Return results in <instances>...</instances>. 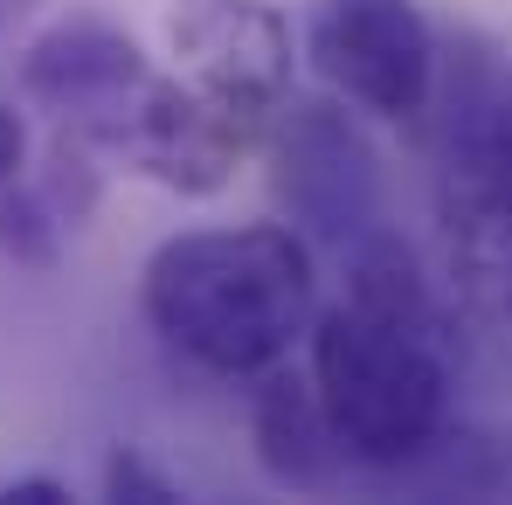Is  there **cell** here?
Segmentation results:
<instances>
[{
  "mask_svg": "<svg viewBox=\"0 0 512 505\" xmlns=\"http://www.w3.org/2000/svg\"><path fill=\"white\" fill-rule=\"evenodd\" d=\"M312 395L346 464L395 471L450 422V333L416 250L381 222L346 250V298L312 312Z\"/></svg>",
  "mask_w": 512,
  "mask_h": 505,
  "instance_id": "cell-1",
  "label": "cell"
},
{
  "mask_svg": "<svg viewBox=\"0 0 512 505\" xmlns=\"http://www.w3.org/2000/svg\"><path fill=\"white\" fill-rule=\"evenodd\" d=\"M139 305H146V326L201 374L256 381L312 326L319 263L312 243L291 236L284 222L187 229L146 256Z\"/></svg>",
  "mask_w": 512,
  "mask_h": 505,
  "instance_id": "cell-2",
  "label": "cell"
},
{
  "mask_svg": "<svg viewBox=\"0 0 512 505\" xmlns=\"http://www.w3.org/2000/svg\"><path fill=\"white\" fill-rule=\"evenodd\" d=\"M263 160H270V201L284 229L305 236L312 250L346 256L360 236L388 222L381 153L333 97H284L263 125Z\"/></svg>",
  "mask_w": 512,
  "mask_h": 505,
  "instance_id": "cell-3",
  "label": "cell"
},
{
  "mask_svg": "<svg viewBox=\"0 0 512 505\" xmlns=\"http://www.w3.org/2000/svg\"><path fill=\"white\" fill-rule=\"evenodd\" d=\"M305 56L353 111L416 125L436 84V28L416 0H312Z\"/></svg>",
  "mask_w": 512,
  "mask_h": 505,
  "instance_id": "cell-4",
  "label": "cell"
},
{
  "mask_svg": "<svg viewBox=\"0 0 512 505\" xmlns=\"http://www.w3.org/2000/svg\"><path fill=\"white\" fill-rule=\"evenodd\" d=\"M263 139V125L236 118L229 104H215L208 90H194L187 77H146V90L125 104V118L111 125V139L97 146L104 160H118L125 173L167 187V194H222L243 153Z\"/></svg>",
  "mask_w": 512,
  "mask_h": 505,
  "instance_id": "cell-5",
  "label": "cell"
},
{
  "mask_svg": "<svg viewBox=\"0 0 512 505\" xmlns=\"http://www.w3.org/2000/svg\"><path fill=\"white\" fill-rule=\"evenodd\" d=\"M153 63L146 49L97 21V14H70V21H49L28 49H21V97L35 111H49L56 132H70L77 146H104L111 125L125 118V104L146 90Z\"/></svg>",
  "mask_w": 512,
  "mask_h": 505,
  "instance_id": "cell-6",
  "label": "cell"
},
{
  "mask_svg": "<svg viewBox=\"0 0 512 505\" xmlns=\"http://www.w3.org/2000/svg\"><path fill=\"white\" fill-rule=\"evenodd\" d=\"M167 42L187 84L250 125H270L291 97V21L270 0H173Z\"/></svg>",
  "mask_w": 512,
  "mask_h": 505,
  "instance_id": "cell-7",
  "label": "cell"
},
{
  "mask_svg": "<svg viewBox=\"0 0 512 505\" xmlns=\"http://www.w3.org/2000/svg\"><path fill=\"white\" fill-rule=\"evenodd\" d=\"M250 436L270 485H284V492H340L346 485V450L312 395V374H291L284 360L263 367L250 395Z\"/></svg>",
  "mask_w": 512,
  "mask_h": 505,
  "instance_id": "cell-8",
  "label": "cell"
},
{
  "mask_svg": "<svg viewBox=\"0 0 512 505\" xmlns=\"http://www.w3.org/2000/svg\"><path fill=\"white\" fill-rule=\"evenodd\" d=\"M0 256L35 263V270H49L63 256V222L49 215L35 167H28V125L7 104H0Z\"/></svg>",
  "mask_w": 512,
  "mask_h": 505,
  "instance_id": "cell-9",
  "label": "cell"
},
{
  "mask_svg": "<svg viewBox=\"0 0 512 505\" xmlns=\"http://www.w3.org/2000/svg\"><path fill=\"white\" fill-rule=\"evenodd\" d=\"M104 499H132V505H180L187 499V485H173L167 471L153 464V457H139V450H111L104 457Z\"/></svg>",
  "mask_w": 512,
  "mask_h": 505,
  "instance_id": "cell-10",
  "label": "cell"
},
{
  "mask_svg": "<svg viewBox=\"0 0 512 505\" xmlns=\"http://www.w3.org/2000/svg\"><path fill=\"white\" fill-rule=\"evenodd\" d=\"M70 485L49 478V471H21V478H0V505H63Z\"/></svg>",
  "mask_w": 512,
  "mask_h": 505,
  "instance_id": "cell-11",
  "label": "cell"
}]
</instances>
